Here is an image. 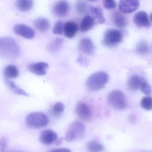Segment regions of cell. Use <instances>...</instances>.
I'll list each match as a JSON object with an SVG mask.
<instances>
[{"label": "cell", "mask_w": 152, "mask_h": 152, "mask_svg": "<svg viewBox=\"0 0 152 152\" xmlns=\"http://www.w3.org/2000/svg\"><path fill=\"white\" fill-rule=\"evenodd\" d=\"M21 54L20 48L16 41L10 36L0 38V55L7 60L16 59Z\"/></svg>", "instance_id": "6da1fadb"}, {"label": "cell", "mask_w": 152, "mask_h": 152, "mask_svg": "<svg viewBox=\"0 0 152 152\" xmlns=\"http://www.w3.org/2000/svg\"><path fill=\"white\" fill-rule=\"evenodd\" d=\"M108 80V74L106 72H96L92 74L87 79L86 86L90 90L97 91L104 87Z\"/></svg>", "instance_id": "7a4b0ae2"}, {"label": "cell", "mask_w": 152, "mask_h": 152, "mask_svg": "<svg viewBox=\"0 0 152 152\" xmlns=\"http://www.w3.org/2000/svg\"><path fill=\"white\" fill-rule=\"evenodd\" d=\"M26 125L29 128L39 129L48 125L49 119L45 114L41 112H33L29 114L26 119Z\"/></svg>", "instance_id": "3957f363"}, {"label": "cell", "mask_w": 152, "mask_h": 152, "mask_svg": "<svg viewBox=\"0 0 152 152\" xmlns=\"http://www.w3.org/2000/svg\"><path fill=\"white\" fill-rule=\"evenodd\" d=\"M85 132V127L84 124L79 121L72 123L66 132L65 140L71 142L82 138Z\"/></svg>", "instance_id": "277c9868"}, {"label": "cell", "mask_w": 152, "mask_h": 152, "mask_svg": "<svg viewBox=\"0 0 152 152\" xmlns=\"http://www.w3.org/2000/svg\"><path fill=\"white\" fill-rule=\"evenodd\" d=\"M107 100L113 108L117 110H123L127 106L125 96L121 91L118 90L111 91L107 96Z\"/></svg>", "instance_id": "5b68a950"}, {"label": "cell", "mask_w": 152, "mask_h": 152, "mask_svg": "<svg viewBox=\"0 0 152 152\" xmlns=\"http://www.w3.org/2000/svg\"><path fill=\"white\" fill-rule=\"evenodd\" d=\"M123 38V34L121 31L115 29H109L105 33L103 42L106 46L113 47L120 43Z\"/></svg>", "instance_id": "8992f818"}, {"label": "cell", "mask_w": 152, "mask_h": 152, "mask_svg": "<svg viewBox=\"0 0 152 152\" xmlns=\"http://www.w3.org/2000/svg\"><path fill=\"white\" fill-rule=\"evenodd\" d=\"M75 112L78 117L83 121H89L92 116V112L90 107L82 101H79L76 104Z\"/></svg>", "instance_id": "52a82bcc"}, {"label": "cell", "mask_w": 152, "mask_h": 152, "mask_svg": "<svg viewBox=\"0 0 152 152\" xmlns=\"http://www.w3.org/2000/svg\"><path fill=\"white\" fill-rule=\"evenodd\" d=\"M78 50L82 54L91 56L95 53V46L91 39L82 38L79 42Z\"/></svg>", "instance_id": "ba28073f"}, {"label": "cell", "mask_w": 152, "mask_h": 152, "mask_svg": "<svg viewBox=\"0 0 152 152\" xmlns=\"http://www.w3.org/2000/svg\"><path fill=\"white\" fill-rule=\"evenodd\" d=\"M15 33L26 39H31L35 35V31L24 24H18L14 27Z\"/></svg>", "instance_id": "9c48e42d"}, {"label": "cell", "mask_w": 152, "mask_h": 152, "mask_svg": "<svg viewBox=\"0 0 152 152\" xmlns=\"http://www.w3.org/2000/svg\"><path fill=\"white\" fill-rule=\"evenodd\" d=\"M138 1L136 0H123L119 4V10L124 13H130L137 10L139 7Z\"/></svg>", "instance_id": "30bf717a"}, {"label": "cell", "mask_w": 152, "mask_h": 152, "mask_svg": "<svg viewBox=\"0 0 152 152\" xmlns=\"http://www.w3.org/2000/svg\"><path fill=\"white\" fill-rule=\"evenodd\" d=\"M70 5L66 1H60L55 4L53 8L54 15L58 17H65L70 11Z\"/></svg>", "instance_id": "8fae6325"}, {"label": "cell", "mask_w": 152, "mask_h": 152, "mask_svg": "<svg viewBox=\"0 0 152 152\" xmlns=\"http://www.w3.org/2000/svg\"><path fill=\"white\" fill-rule=\"evenodd\" d=\"M58 136L56 132L51 129H47L42 132L40 136V141L45 145L53 144L57 140Z\"/></svg>", "instance_id": "7c38bea8"}, {"label": "cell", "mask_w": 152, "mask_h": 152, "mask_svg": "<svg viewBox=\"0 0 152 152\" xmlns=\"http://www.w3.org/2000/svg\"><path fill=\"white\" fill-rule=\"evenodd\" d=\"M48 68V64L45 62L33 63L28 66V70L31 72L40 76L45 75Z\"/></svg>", "instance_id": "4fadbf2b"}, {"label": "cell", "mask_w": 152, "mask_h": 152, "mask_svg": "<svg viewBox=\"0 0 152 152\" xmlns=\"http://www.w3.org/2000/svg\"><path fill=\"white\" fill-rule=\"evenodd\" d=\"M134 22L136 25L140 27L148 28L150 26L147 14L145 11L137 13L134 16Z\"/></svg>", "instance_id": "5bb4252c"}, {"label": "cell", "mask_w": 152, "mask_h": 152, "mask_svg": "<svg viewBox=\"0 0 152 152\" xmlns=\"http://www.w3.org/2000/svg\"><path fill=\"white\" fill-rule=\"evenodd\" d=\"M146 80L141 76L133 75L129 79L128 83V87L132 91L140 89L142 84Z\"/></svg>", "instance_id": "9a60e30c"}, {"label": "cell", "mask_w": 152, "mask_h": 152, "mask_svg": "<svg viewBox=\"0 0 152 152\" xmlns=\"http://www.w3.org/2000/svg\"><path fill=\"white\" fill-rule=\"evenodd\" d=\"M78 31V26L73 22H67L64 25V33L66 37L71 39L76 35Z\"/></svg>", "instance_id": "2e32d148"}, {"label": "cell", "mask_w": 152, "mask_h": 152, "mask_svg": "<svg viewBox=\"0 0 152 152\" xmlns=\"http://www.w3.org/2000/svg\"><path fill=\"white\" fill-rule=\"evenodd\" d=\"M95 19L91 16L87 15L82 20L80 30L82 33L86 32L90 30L95 24Z\"/></svg>", "instance_id": "e0dca14e"}, {"label": "cell", "mask_w": 152, "mask_h": 152, "mask_svg": "<svg viewBox=\"0 0 152 152\" xmlns=\"http://www.w3.org/2000/svg\"><path fill=\"white\" fill-rule=\"evenodd\" d=\"M34 26L37 30L40 31H47L50 28V22L45 18H38L34 21Z\"/></svg>", "instance_id": "ac0fdd59"}, {"label": "cell", "mask_w": 152, "mask_h": 152, "mask_svg": "<svg viewBox=\"0 0 152 152\" xmlns=\"http://www.w3.org/2000/svg\"><path fill=\"white\" fill-rule=\"evenodd\" d=\"M5 82L10 89L14 93L18 95H22V96H29V94L26 91H25L23 89L21 88L14 82L7 78L5 79Z\"/></svg>", "instance_id": "d6986e66"}, {"label": "cell", "mask_w": 152, "mask_h": 152, "mask_svg": "<svg viewBox=\"0 0 152 152\" xmlns=\"http://www.w3.org/2000/svg\"><path fill=\"white\" fill-rule=\"evenodd\" d=\"M64 40L60 38H56L52 40L48 46V50L52 53L59 51L64 44Z\"/></svg>", "instance_id": "ffe728a7"}, {"label": "cell", "mask_w": 152, "mask_h": 152, "mask_svg": "<svg viewBox=\"0 0 152 152\" xmlns=\"http://www.w3.org/2000/svg\"><path fill=\"white\" fill-rule=\"evenodd\" d=\"M18 10L22 12L29 11L33 8L34 3L31 0H18L16 3Z\"/></svg>", "instance_id": "44dd1931"}, {"label": "cell", "mask_w": 152, "mask_h": 152, "mask_svg": "<svg viewBox=\"0 0 152 152\" xmlns=\"http://www.w3.org/2000/svg\"><path fill=\"white\" fill-rule=\"evenodd\" d=\"M91 16L96 21L97 23L99 24H103L104 23L105 20L103 15V11L99 8L96 7H91L90 8Z\"/></svg>", "instance_id": "7402d4cb"}, {"label": "cell", "mask_w": 152, "mask_h": 152, "mask_svg": "<svg viewBox=\"0 0 152 152\" xmlns=\"http://www.w3.org/2000/svg\"><path fill=\"white\" fill-rule=\"evenodd\" d=\"M65 106L62 102L56 103L50 109V113L53 117L59 118L64 111Z\"/></svg>", "instance_id": "603a6c76"}, {"label": "cell", "mask_w": 152, "mask_h": 152, "mask_svg": "<svg viewBox=\"0 0 152 152\" xmlns=\"http://www.w3.org/2000/svg\"><path fill=\"white\" fill-rule=\"evenodd\" d=\"M114 23L117 27L124 28L128 24V20L125 16L118 12L114 14Z\"/></svg>", "instance_id": "cb8c5ba5"}, {"label": "cell", "mask_w": 152, "mask_h": 152, "mask_svg": "<svg viewBox=\"0 0 152 152\" xmlns=\"http://www.w3.org/2000/svg\"><path fill=\"white\" fill-rule=\"evenodd\" d=\"M4 75L7 79H15L19 75V71L15 66L9 65L5 67Z\"/></svg>", "instance_id": "d4e9b609"}, {"label": "cell", "mask_w": 152, "mask_h": 152, "mask_svg": "<svg viewBox=\"0 0 152 152\" xmlns=\"http://www.w3.org/2000/svg\"><path fill=\"white\" fill-rule=\"evenodd\" d=\"M87 148L89 152H101L104 149L102 144L96 141H91L87 144Z\"/></svg>", "instance_id": "484cf974"}, {"label": "cell", "mask_w": 152, "mask_h": 152, "mask_svg": "<svg viewBox=\"0 0 152 152\" xmlns=\"http://www.w3.org/2000/svg\"><path fill=\"white\" fill-rule=\"evenodd\" d=\"M149 48L145 42L142 41L138 43L137 47V51L140 55H145L149 52Z\"/></svg>", "instance_id": "4316f807"}, {"label": "cell", "mask_w": 152, "mask_h": 152, "mask_svg": "<svg viewBox=\"0 0 152 152\" xmlns=\"http://www.w3.org/2000/svg\"><path fill=\"white\" fill-rule=\"evenodd\" d=\"M141 107L145 110L150 111L152 110V97L150 96L144 97L141 100Z\"/></svg>", "instance_id": "83f0119b"}, {"label": "cell", "mask_w": 152, "mask_h": 152, "mask_svg": "<svg viewBox=\"0 0 152 152\" xmlns=\"http://www.w3.org/2000/svg\"><path fill=\"white\" fill-rule=\"evenodd\" d=\"M88 8V3L86 1H76V11L79 14H84L87 11Z\"/></svg>", "instance_id": "f1b7e54d"}, {"label": "cell", "mask_w": 152, "mask_h": 152, "mask_svg": "<svg viewBox=\"0 0 152 152\" xmlns=\"http://www.w3.org/2000/svg\"><path fill=\"white\" fill-rule=\"evenodd\" d=\"M64 23L62 21H58L56 22L53 27L52 32L53 34L57 35H60L64 31Z\"/></svg>", "instance_id": "f546056e"}, {"label": "cell", "mask_w": 152, "mask_h": 152, "mask_svg": "<svg viewBox=\"0 0 152 152\" xmlns=\"http://www.w3.org/2000/svg\"><path fill=\"white\" fill-rule=\"evenodd\" d=\"M140 90L146 95H150L152 93V89L150 85L146 81L144 82L140 88Z\"/></svg>", "instance_id": "4dcf8cb0"}, {"label": "cell", "mask_w": 152, "mask_h": 152, "mask_svg": "<svg viewBox=\"0 0 152 152\" xmlns=\"http://www.w3.org/2000/svg\"><path fill=\"white\" fill-rule=\"evenodd\" d=\"M103 6L107 9H112L115 8L116 2L113 0H104L103 2Z\"/></svg>", "instance_id": "1f68e13d"}, {"label": "cell", "mask_w": 152, "mask_h": 152, "mask_svg": "<svg viewBox=\"0 0 152 152\" xmlns=\"http://www.w3.org/2000/svg\"><path fill=\"white\" fill-rule=\"evenodd\" d=\"M77 62L81 65L83 66H86L88 65L89 62L87 58L82 56L78 57L77 59Z\"/></svg>", "instance_id": "d6a6232c"}, {"label": "cell", "mask_w": 152, "mask_h": 152, "mask_svg": "<svg viewBox=\"0 0 152 152\" xmlns=\"http://www.w3.org/2000/svg\"><path fill=\"white\" fill-rule=\"evenodd\" d=\"M7 146V139L6 137H2L0 140V149L1 152L5 151Z\"/></svg>", "instance_id": "836d02e7"}, {"label": "cell", "mask_w": 152, "mask_h": 152, "mask_svg": "<svg viewBox=\"0 0 152 152\" xmlns=\"http://www.w3.org/2000/svg\"><path fill=\"white\" fill-rule=\"evenodd\" d=\"M47 152H72V151L70 149H68V148H62L52 149V150H49Z\"/></svg>", "instance_id": "e575fe53"}, {"label": "cell", "mask_w": 152, "mask_h": 152, "mask_svg": "<svg viewBox=\"0 0 152 152\" xmlns=\"http://www.w3.org/2000/svg\"><path fill=\"white\" fill-rule=\"evenodd\" d=\"M4 152H24L22 151H16V150H8V151H4Z\"/></svg>", "instance_id": "d590c367"}, {"label": "cell", "mask_w": 152, "mask_h": 152, "mask_svg": "<svg viewBox=\"0 0 152 152\" xmlns=\"http://www.w3.org/2000/svg\"><path fill=\"white\" fill-rule=\"evenodd\" d=\"M150 18H151V21L152 22V13L151 14V15H150Z\"/></svg>", "instance_id": "8d00e7d4"}]
</instances>
